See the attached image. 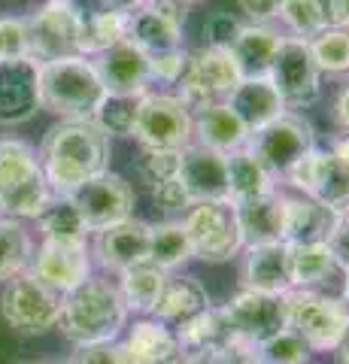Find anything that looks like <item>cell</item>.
Here are the masks:
<instances>
[{
	"mask_svg": "<svg viewBox=\"0 0 349 364\" xmlns=\"http://www.w3.org/2000/svg\"><path fill=\"white\" fill-rule=\"evenodd\" d=\"M40 167L55 195H70L82 182L109 170V136L92 119H61L40 143Z\"/></svg>",
	"mask_w": 349,
	"mask_h": 364,
	"instance_id": "cell-1",
	"label": "cell"
},
{
	"mask_svg": "<svg viewBox=\"0 0 349 364\" xmlns=\"http://www.w3.org/2000/svg\"><path fill=\"white\" fill-rule=\"evenodd\" d=\"M128 322V310L122 304L119 289L109 279H85L82 286L64 294L58 331L73 346L112 343Z\"/></svg>",
	"mask_w": 349,
	"mask_h": 364,
	"instance_id": "cell-2",
	"label": "cell"
},
{
	"mask_svg": "<svg viewBox=\"0 0 349 364\" xmlns=\"http://www.w3.org/2000/svg\"><path fill=\"white\" fill-rule=\"evenodd\" d=\"M107 88L92 58H61L40 64V109L61 119H92Z\"/></svg>",
	"mask_w": 349,
	"mask_h": 364,
	"instance_id": "cell-3",
	"label": "cell"
},
{
	"mask_svg": "<svg viewBox=\"0 0 349 364\" xmlns=\"http://www.w3.org/2000/svg\"><path fill=\"white\" fill-rule=\"evenodd\" d=\"M240 67L234 61V55L228 49H213L204 46L198 52H188L186 70L179 76V100L186 104V109L195 112L207 109L213 104H225L231 97V91L240 85Z\"/></svg>",
	"mask_w": 349,
	"mask_h": 364,
	"instance_id": "cell-4",
	"label": "cell"
},
{
	"mask_svg": "<svg viewBox=\"0 0 349 364\" xmlns=\"http://www.w3.org/2000/svg\"><path fill=\"white\" fill-rule=\"evenodd\" d=\"M289 328L313 352H334L349 328V306L343 298H328L316 289H291L286 294Z\"/></svg>",
	"mask_w": 349,
	"mask_h": 364,
	"instance_id": "cell-5",
	"label": "cell"
},
{
	"mask_svg": "<svg viewBox=\"0 0 349 364\" xmlns=\"http://www.w3.org/2000/svg\"><path fill=\"white\" fill-rule=\"evenodd\" d=\"M183 228L191 243V258L207 264H222L243 252V237L237 228L231 200H200L183 213Z\"/></svg>",
	"mask_w": 349,
	"mask_h": 364,
	"instance_id": "cell-6",
	"label": "cell"
},
{
	"mask_svg": "<svg viewBox=\"0 0 349 364\" xmlns=\"http://www.w3.org/2000/svg\"><path fill=\"white\" fill-rule=\"evenodd\" d=\"M64 294L55 291L46 282L31 277L28 270L9 277L4 294H0V313L4 322L18 334H46L58 325Z\"/></svg>",
	"mask_w": 349,
	"mask_h": 364,
	"instance_id": "cell-7",
	"label": "cell"
},
{
	"mask_svg": "<svg viewBox=\"0 0 349 364\" xmlns=\"http://www.w3.org/2000/svg\"><path fill=\"white\" fill-rule=\"evenodd\" d=\"M28 58L37 64L76 58L80 55L82 13L73 0H49L25 18Z\"/></svg>",
	"mask_w": 349,
	"mask_h": 364,
	"instance_id": "cell-8",
	"label": "cell"
},
{
	"mask_svg": "<svg viewBox=\"0 0 349 364\" xmlns=\"http://www.w3.org/2000/svg\"><path fill=\"white\" fill-rule=\"evenodd\" d=\"M191 122L195 116L186 109V104L176 95H152L146 91L137 107V122H134V134L137 143L146 149H171L183 152L191 146Z\"/></svg>",
	"mask_w": 349,
	"mask_h": 364,
	"instance_id": "cell-9",
	"label": "cell"
},
{
	"mask_svg": "<svg viewBox=\"0 0 349 364\" xmlns=\"http://www.w3.org/2000/svg\"><path fill=\"white\" fill-rule=\"evenodd\" d=\"M267 79L279 91L283 104L291 109L313 107L322 95V70L313 61L310 43L298 37H283L274 55V64L267 70Z\"/></svg>",
	"mask_w": 349,
	"mask_h": 364,
	"instance_id": "cell-10",
	"label": "cell"
},
{
	"mask_svg": "<svg viewBox=\"0 0 349 364\" xmlns=\"http://www.w3.org/2000/svg\"><path fill=\"white\" fill-rule=\"evenodd\" d=\"M246 149H249L274 176H283L291 164L301 161L310 149H316V136H313V128H310L307 119L286 109L283 116L264 124L262 131L249 134Z\"/></svg>",
	"mask_w": 349,
	"mask_h": 364,
	"instance_id": "cell-11",
	"label": "cell"
},
{
	"mask_svg": "<svg viewBox=\"0 0 349 364\" xmlns=\"http://www.w3.org/2000/svg\"><path fill=\"white\" fill-rule=\"evenodd\" d=\"M73 207L80 210L82 222L88 231H107L112 225H122L134 215V188L119 173H100L95 179L82 182L80 188H73L70 195Z\"/></svg>",
	"mask_w": 349,
	"mask_h": 364,
	"instance_id": "cell-12",
	"label": "cell"
},
{
	"mask_svg": "<svg viewBox=\"0 0 349 364\" xmlns=\"http://www.w3.org/2000/svg\"><path fill=\"white\" fill-rule=\"evenodd\" d=\"M283 176L307 198L325 203V207H334L340 213L349 210V161L337 158L334 152L310 149Z\"/></svg>",
	"mask_w": 349,
	"mask_h": 364,
	"instance_id": "cell-13",
	"label": "cell"
},
{
	"mask_svg": "<svg viewBox=\"0 0 349 364\" xmlns=\"http://www.w3.org/2000/svg\"><path fill=\"white\" fill-rule=\"evenodd\" d=\"M25 270L55 291L67 294L92 279V249L85 240H43L37 252H31Z\"/></svg>",
	"mask_w": 349,
	"mask_h": 364,
	"instance_id": "cell-14",
	"label": "cell"
},
{
	"mask_svg": "<svg viewBox=\"0 0 349 364\" xmlns=\"http://www.w3.org/2000/svg\"><path fill=\"white\" fill-rule=\"evenodd\" d=\"M222 310L228 316L234 334H240L243 340H249L255 346L289 328L286 294H264V291L243 289Z\"/></svg>",
	"mask_w": 349,
	"mask_h": 364,
	"instance_id": "cell-15",
	"label": "cell"
},
{
	"mask_svg": "<svg viewBox=\"0 0 349 364\" xmlns=\"http://www.w3.org/2000/svg\"><path fill=\"white\" fill-rule=\"evenodd\" d=\"M191 203L200 200H231L228 195V155L191 143L179 152V173Z\"/></svg>",
	"mask_w": 349,
	"mask_h": 364,
	"instance_id": "cell-16",
	"label": "cell"
},
{
	"mask_svg": "<svg viewBox=\"0 0 349 364\" xmlns=\"http://www.w3.org/2000/svg\"><path fill=\"white\" fill-rule=\"evenodd\" d=\"M40 109V64L31 58L0 61V124H25Z\"/></svg>",
	"mask_w": 349,
	"mask_h": 364,
	"instance_id": "cell-17",
	"label": "cell"
},
{
	"mask_svg": "<svg viewBox=\"0 0 349 364\" xmlns=\"http://www.w3.org/2000/svg\"><path fill=\"white\" fill-rule=\"evenodd\" d=\"M92 64L107 88V95H146V88L152 82L149 55L131 40L109 46V49L95 55Z\"/></svg>",
	"mask_w": 349,
	"mask_h": 364,
	"instance_id": "cell-18",
	"label": "cell"
},
{
	"mask_svg": "<svg viewBox=\"0 0 349 364\" xmlns=\"http://www.w3.org/2000/svg\"><path fill=\"white\" fill-rule=\"evenodd\" d=\"M149 231L152 225H146L140 219H131L122 222V225H112L107 231L97 234L95 240V258L104 270L112 273H122L134 264H143L149 261Z\"/></svg>",
	"mask_w": 349,
	"mask_h": 364,
	"instance_id": "cell-19",
	"label": "cell"
},
{
	"mask_svg": "<svg viewBox=\"0 0 349 364\" xmlns=\"http://www.w3.org/2000/svg\"><path fill=\"white\" fill-rule=\"evenodd\" d=\"M343 213L313 198L283 195V243H328Z\"/></svg>",
	"mask_w": 349,
	"mask_h": 364,
	"instance_id": "cell-20",
	"label": "cell"
},
{
	"mask_svg": "<svg viewBox=\"0 0 349 364\" xmlns=\"http://www.w3.org/2000/svg\"><path fill=\"white\" fill-rule=\"evenodd\" d=\"M240 279H243V289L264 291V294H289L291 291L289 246L286 243L246 246Z\"/></svg>",
	"mask_w": 349,
	"mask_h": 364,
	"instance_id": "cell-21",
	"label": "cell"
},
{
	"mask_svg": "<svg viewBox=\"0 0 349 364\" xmlns=\"http://www.w3.org/2000/svg\"><path fill=\"white\" fill-rule=\"evenodd\" d=\"M225 104L237 112V119L246 124L249 134L262 131L264 124H270L286 112L283 97H279V91L274 88V82H270L267 76L240 79V85L231 91V97L225 100Z\"/></svg>",
	"mask_w": 349,
	"mask_h": 364,
	"instance_id": "cell-22",
	"label": "cell"
},
{
	"mask_svg": "<svg viewBox=\"0 0 349 364\" xmlns=\"http://www.w3.org/2000/svg\"><path fill=\"white\" fill-rule=\"evenodd\" d=\"M234 215H237L243 249L283 243V191H270V195L234 203Z\"/></svg>",
	"mask_w": 349,
	"mask_h": 364,
	"instance_id": "cell-23",
	"label": "cell"
},
{
	"mask_svg": "<svg viewBox=\"0 0 349 364\" xmlns=\"http://www.w3.org/2000/svg\"><path fill=\"white\" fill-rule=\"evenodd\" d=\"M191 136H195L191 143L216 149L222 155H231L249 143V131H246V124L237 119V112H234L228 104H213L207 109L195 112Z\"/></svg>",
	"mask_w": 349,
	"mask_h": 364,
	"instance_id": "cell-24",
	"label": "cell"
},
{
	"mask_svg": "<svg viewBox=\"0 0 349 364\" xmlns=\"http://www.w3.org/2000/svg\"><path fill=\"white\" fill-rule=\"evenodd\" d=\"M210 306V294L207 289L200 286L198 277H188V273H176L171 277L167 273V282L159 294V304H155L152 310V318H159L164 325H179L191 318L195 313L207 310Z\"/></svg>",
	"mask_w": 349,
	"mask_h": 364,
	"instance_id": "cell-25",
	"label": "cell"
},
{
	"mask_svg": "<svg viewBox=\"0 0 349 364\" xmlns=\"http://www.w3.org/2000/svg\"><path fill=\"white\" fill-rule=\"evenodd\" d=\"M279 33L270 25H243L237 40L231 43V55L240 67L243 79H255V76H267L270 64H274V55L279 49Z\"/></svg>",
	"mask_w": 349,
	"mask_h": 364,
	"instance_id": "cell-26",
	"label": "cell"
},
{
	"mask_svg": "<svg viewBox=\"0 0 349 364\" xmlns=\"http://www.w3.org/2000/svg\"><path fill=\"white\" fill-rule=\"evenodd\" d=\"M128 40L134 46H140L152 58V55H161V52L183 49V25H176V21L155 13L149 6H140L128 18Z\"/></svg>",
	"mask_w": 349,
	"mask_h": 364,
	"instance_id": "cell-27",
	"label": "cell"
},
{
	"mask_svg": "<svg viewBox=\"0 0 349 364\" xmlns=\"http://www.w3.org/2000/svg\"><path fill=\"white\" fill-rule=\"evenodd\" d=\"M125 349L137 364H176L179 361V343L176 334L159 318H143L128 331Z\"/></svg>",
	"mask_w": 349,
	"mask_h": 364,
	"instance_id": "cell-28",
	"label": "cell"
},
{
	"mask_svg": "<svg viewBox=\"0 0 349 364\" xmlns=\"http://www.w3.org/2000/svg\"><path fill=\"white\" fill-rule=\"evenodd\" d=\"M164 282H167V273L159 270L155 264H149V261H143V264H134V267L119 273V286L116 289H119L122 304H125L128 313L152 316Z\"/></svg>",
	"mask_w": 349,
	"mask_h": 364,
	"instance_id": "cell-29",
	"label": "cell"
},
{
	"mask_svg": "<svg viewBox=\"0 0 349 364\" xmlns=\"http://www.w3.org/2000/svg\"><path fill=\"white\" fill-rule=\"evenodd\" d=\"M270 191H276L274 173H270V170L258 161L246 146L228 155V195H231V203L262 198V195H270Z\"/></svg>",
	"mask_w": 349,
	"mask_h": 364,
	"instance_id": "cell-30",
	"label": "cell"
},
{
	"mask_svg": "<svg viewBox=\"0 0 349 364\" xmlns=\"http://www.w3.org/2000/svg\"><path fill=\"white\" fill-rule=\"evenodd\" d=\"M291 289H316L337 270L328 243H286Z\"/></svg>",
	"mask_w": 349,
	"mask_h": 364,
	"instance_id": "cell-31",
	"label": "cell"
},
{
	"mask_svg": "<svg viewBox=\"0 0 349 364\" xmlns=\"http://www.w3.org/2000/svg\"><path fill=\"white\" fill-rule=\"evenodd\" d=\"M128 13H116V9H97V13H82L80 28V55L82 58H95L109 46L128 40Z\"/></svg>",
	"mask_w": 349,
	"mask_h": 364,
	"instance_id": "cell-32",
	"label": "cell"
},
{
	"mask_svg": "<svg viewBox=\"0 0 349 364\" xmlns=\"http://www.w3.org/2000/svg\"><path fill=\"white\" fill-rule=\"evenodd\" d=\"M176 343L179 349H200V346H225L234 337V328L228 322L225 310L207 306V310L195 313L191 318L176 325Z\"/></svg>",
	"mask_w": 349,
	"mask_h": 364,
	"instance_id": "cell-33",
	"label": "cell"
},
{
	"mask_svg": "<svg viewBox=\"0 0 349 364\" xmlns=\"http://www.w3.org/2000/svg\"><path fill=\"white\" fill-rule=\"evenodd\" d=\"M191 261V243L186 237L183 222H161L149 231V264L164 273H173Z\"/></svg>",
	"mask_w": 349,
	"mask_h": 364,
	"instance_id": "cell-34",
	"label": "cell"
},
{
	"mask_svg": "<svg viewBox=\"0 0 349 364\" xmlns=\"http://www.w3.org/2000/svg\"><path fill=\"white\" fill-rule=\"evenodd\" d=\"M37 225L43 240H85L88 237L80 210L73 207V200L67 195H55L46 203V210L37 215Z\"/></svg>",
	"mask_w": 349,
	"mask_h": 364,
	"instance_id": "cell-35",
	"label": "cell"
},
{
	"mask_svg": "<svg viewBox=\"0 0 349 364\" xmlns=\"http://www.w3.org/2000/svg\"><path fill=\"white\" fill-rule=\"evenodd\" d=\"M37 176H43V167L31 143L13 140V136L0 140V191L16 188L21 182H31Z\"/></svg>",
	"mask_w": 349,
	"mask_h": 364,
	"instance_id": "cell-36",
	"label": "cell"
},
{
	"mask_svg": "<svg viewBox=\"0 0 349 364\" xmlns=\"http://www.w3.org/2000/svg\"><path fill=\"white\" fill-rule=\"evenodd\" d=\"M52 198L55 191L49 188L46 176H37L16 188L0 191V213H4V219H37Z\"/></svg>",
	"mask_w": 349,
	"mask_h": 364,
	"instance_id": "cell-37",
	"label": "cell"
},
{
	"mask_svg": "<svg viewBox=\"0 0 349 364\" xmlns=\"http://www.w3.org/2000/svg\"><path fill=\"white\" fill-rule=\"evenodd\" d=\"M143 95H107L95 109L92 122L107 136H131L137 122V107Z\"/></svg>",
	"mask_w": 349,
	"mask_h": 364,
	"instance_id": "cell-38",
	"label": "cell"
},
{
	"mask_svg": "<svg viewBox=\"0 0 349 364\" xmlns=\"http://www.w3.org/2000/svg\"><path fill=\"white\" fill-rule=\"evenodd\" d=\"M31 237L16 219H4L0 215V279H9L21 273L31 261Z\"/></svg>",
	"mask_w": 349,
	"mask_h": 364,
	"instance_id": "cell-39",
	"label": "cell"
},
{
	"mask_svg": "<svg viewBox=\"0 0 349 364\" xmlns=\"http://www.w3.org/2000/svg\"><path fill=\"white\" fill-rule=\"evenodd\" d=\"M307 43L322 73H349V31L325 28Z\"/></svg>",
	"mask_w": 349,
	"mask_h": 364,
	"instance_id": "cell-40",
	"label": "cell"
},
{
	"mask_svg": "<svg viewBox=\"0 0 349 364\" xmlns=\"http://www.w3.org/2000/svg\"><path fill=\"white\" fill-rule=\"evenodd\" d=\"M276 18L291 31V37L298 40H313L316 33L325 31V16L319 0H283Z\"/></svg>",
	"mask_w": 349,
	"mask_h": 364,
	"instance_id": "cell-41",
	"label": "cell"
},
{
	"mask_svg": "<svg viewBox=\"0 0 349 364\" xmlns=\"http://www.w3.org/2000/svg\"><path fill=\"white\" fill-rule=\"evenodd\" d=\"M310 352L313 349L304 343L291 328L267 337L264 343H258V358H262V364H307Z\"/></svg>",
	"mask_w": 349,
	"mask_h": 364,
	"instance_id": "cell-42",
	"label": "cell"
},
{
	"mask_svg": "<svg viewBox=\"0 0 349 364\" xmlns=\"http://www.w3.org/2000/svg\"><path fill=\"white\" fill-rule=\"evenodd\" d=\"M179 173V152L171 149H146L140 146V158H137V176L146 186H155V182H164Z\"/></svg>",
	"mask_w": 349,
	"mask_h": 364,
	"instance_id": "cell-43",
	"label": "cell"
},
{
	"mask_svg": "<svg viewBox=\"0 0 349 364\" xmlns=\"http://www.w3.org/2000/svg\"><path fill=\"white\" fill-rule=\"evenodd\" d=\"M70 364H137L131 358L125 343H97V346H76Z\"/></svg>",
	"mask_w": 349,
	"mask_h": 364,
	"instance_id": "cell-44",
	"label": "cell"
},
{
	"mask_svg": "<svg viewBox=\"0 0 349 364\" xmlns=\"http://www.w3.org/2000/svg\"><path fill=\"white\" fill-rule=\"evenodd\" d=\"M6 58H28L25 18H0V61Z\"/></svg>",
	"mask_w": 349,
	"mask_h": 364,
	"instance_id": "cell-45",
	"label": "cell"
},
{
	"mask_svg": "<svg viewBox=\"0 0 349 364\" xmlns=\"http://www.w3.org/2000/svg\"><path fill=\"white\" fill-rule=\"evenodd\" d=\"M240 18L231 16V13H213L204 25V33H207V46L213 49H231V43L237 40L240 33Z\"/></svg>",
	"mask_w": 349,
	"mask_h": 364,
	"instance_id": "cell-46",
	"label": "cell"
},
{
	"mask_svg": "<svg viewBox=\"0 0 349 364\" xmlns=\"http://www.w3.org/2000/svg\"><path fill=\"white\" fill-rule=\"evenodd\" d=\"M186 58H188V52H183V49L152 55V58H149V76L159 79V82L176 85L179 76H183V70H186Z\"/></svg>",
	"mask_w": 349,
	"mask_h": 364,
	"instance_id": "cell-47",
	"label": "cell"
},
{
	"mask_svg": "<svg viewBox=\"0 0 349 364\" xmlns=\"http://www.w3.org/2000/svg\"><path fill=\"white\" fill-rule=\"evenodd\" d=\"M152 200L159 203L164 213H186L191 207V200L186 195L183 182H179L176 176L164 179V182H155V186H152Z\"/></svg>",
	"mask_w": 349,
	"mask_h": 364,
	"instance_id": "cell-48",
	"label": "cell"
},
{
	"mask_svg": "<svg viewBox=\"0 0 349 364\" xmlns=\"http://www.w3.org/2000/svg\"><path fill=\"white\" fill-rule=\"evenodd\" d=\"M328 249H331V258H334V264L337 270H349V215H343L340 225L334 228V234H331V240H328Z\"/></svg>",
	"mask_w": 349,
	"mask_h": 364,
	"instance_id": "cell-49",
	"label": "cell"
},
{
	"mask_svg": "<svg viewBox=\"0 0 349 364\" xmlns=\"http://www.w3.org/2000/svg\"><path fill=\"white\" fill-rule=\"evenodd\" d=\"M237 4L246 13V18H252L255 25H267L270 18H276L283 0H237Z\"/></svg>",
	"mask_w": 349,
	"mask_h": 364,
	"instance_id": "cell-50",
	"label": "cell"
},
{
	"mask_svg": "<svg viewBox=\"0 0 349 364\" xmlns=\"http://www.w3.org/2000/svg\"><path fill=\"white\" fill-rule=\"evenodd\" d=\"M319 6L325 16V28L349 31V0H319Z\"/></svg>",
	"mask_w": 349,
	"mask_h": 364,
	"instance_id": "cell-51",
	"label": "cell"
},
{
	"mask_svg": "<svg viewBox=\"0 0 349 364\" xmlns=\"http://www.w3.org/2000/svg\"><path fill=\"white\" fill-rule=\"evenodd\" d=\"M146 6L155 9V13L167 16L176 25H186V16H188V4L186 0H146Z\"/></svg>",
	"mask_w": 349,
	"mask_h": 364,
	"instance_id": "cell-52",
	"label": "cell"
},
{
	"mask_svg": "<svg viewBox=\"0 0 349 364\" xmlns=\"http://www.w3.org/2000/svg\"><path fill=\"white\" fill-rule=\"evenodd\" d=\"M334 122L343 134H349V85L340 91V97H337V104H334Z\"/></svg>",
	"mask_w": 349,
	"mask_h": 364,
	"instance_id": "cell-53",
	"label": "cell"
},
{
	"mask_svg": "<svg viewBox=\"0 0 349 364\" xmlns=\"http://www.w3.org/2000/svg\"><path fill=\"white\" fill-rule=\"evenodd\" d=\"M328 152H334L337 158H343V161H349V134H343V136H334L331 140V149Z\"/></svg>",
	"mask_w": 349,
	"mask_h": 364,
	"instance_id": "cell-54",
	"label": "cell"
},
{
	"mask_svg": "<svg viewBox=\"0 0 349 364\" xmlns=\"http://www.w3.org/2000/svg\"><path fill=\"white\" fill-rule=\"evenodd\" d=\"M334 364H349V328H346L343 340H340V343H337V349H334Z\"/></svg>",
	"mask_w": 349,
	"mask_h": 364,
	"instance_id": "cell-55",
	"label": "cell"
},
{
	"mask_svg": "<svg viewBox=\"0 0 349 364\" xmlns=\"http://www.w3.org/2000/svg\"><path fill=\"white\" fill-rule=\"evenodd\" d=\"M343 301H346V306H349V270H346V282H343Z\"/></svg>",
	"mask_w": 349,
	"mask_h": 364,
	"instance_id": "cell-56",
	"label": "cell"
},
{
	"mask_svg": "<svg viewBox=\"0 0 349 364\" xmlns=\"http://www.w3.org/2000/svg\"><path fill=\"white\" fill-rule=\"evenodd\" d=\"M186 4H188V6H191V4H198V0H186Z\"/></svg>",
	"mask_w": 349,
	"mask_h": 364,
	"instance_id": "cell-57",
	"label": "cell"
},
{
	"mask_svg": "<svg viewBox=\"0 0 349 364\" xmlns=\"http://www.w3.org/2000/svg\"><path fill=\"white\" fill-rule=\"evenodd\" d=\"M343 215H349V210H346V213H343Z\"/></svg>",
	"mask_w": 349,
	"mask_h": 364,
	"instance_id": "cell-58",
	"label": "cell"
},
{
	"mask_svg": "<svg viewBox=\"0 0 349 364\" xmlns=\"http://www.w3.org/2000/svg\"><path fill=\"white\" fill-rule=\"evenodd\" d=\"M25 364H33V361H25Z\"/></svg>",
	"mask_w": 349,
	"mask_h": 364,
	"instance_id": "cell-59",
	"label": "cell"
}]
</instances>
